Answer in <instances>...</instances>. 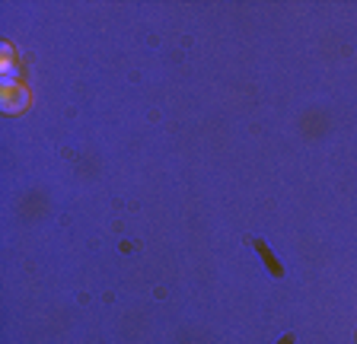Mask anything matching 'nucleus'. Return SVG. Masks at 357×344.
Wrapping results in <instances>:
<instances>
[{"label": "nucleus", "instance_id": "1", "mask_svg": "<svg viewBox=\"0 0 357 344\" xmlns=\"http://www.w3.org/2000/svg\"><path fill=\"white\" fill-rule=\"evenodd\" d=\"M32 105V93L16 80H3L0 83V109L3 115H22Z\"/></svg>", "mask_w": 357, "mask_h": 344}]
</instances>
